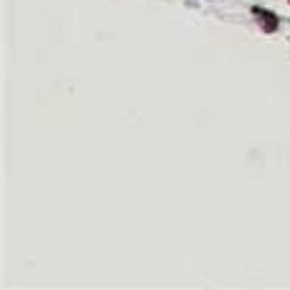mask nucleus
I'll return each mask as SVG.
<instances>
[{"label": "nucleus", "instance_id": "obj_1", "mask_svg": "<svg viewBox=\"0 0 290 290\" xmlns=\"http://www.w3.org/2000/svg\"><path fill=\"white\" fill-rule=\"evenodd\" d=\"M255 15H257V18H262V23H267V26H265L267 31H275V28H278V18H275L272 13H267V10H262V8H255Z\"/></svg>", "mask_w": 290, "mask_h": 290}]
</instances>
